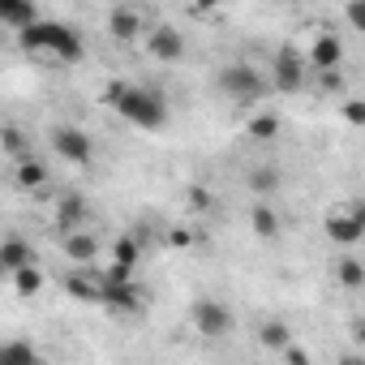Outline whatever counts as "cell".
Here are the masks:
<instances>
[{
  "label": "cell",
  "mask_w": 365,
  "mask_h": 365,
  "mask_svg": "<svg viewBox=\"0 0 365 365\" xmlns=\"http://www.w3.org/2000/svg\"><path fill=\"white\" fill-rule=\"evenodd\" d=\"M108 103L138 129H163L168 125V103L159 91H146V86H108Z\"/></svg>",
  "instance_id": "cell-1"
},
{
  "label": "cell",
  "mask_w": 365,
  "mask_h": 365,
  "mask_svg": "<svg viewBox=\"0 0 365 365\" xmlns=\"http://www.w3.org/2000/svg\"><path fill=\"white\" fill-rule=\"evenodd\" d=\"M26 52H52L56 61H82V35L65 22H35L22 31Z\"/></svg>",
  "instance_id": "cell-2"
},
{
  "label": "cell",
  "mask_w": 365,
  "mask_h": 365,
  "mask_svg": "<svg viewBox=\"0 0 365 365\" xmlns=\"http://www.w3.org/2000/svg\"><path fill=\"white\" fill-rule=\"evenodd\" d=\"M52 146H56V155L69 159V163H91V159H95V142H91V133L78 129V125H56V129H52Z\"/></svg>",
  "instance_id": "cell-3"
},
{
  "label": "cell",
  "mask_w": 365,
  "mask_h": 365,
  "mask_svg": "<svg viewBox=\"0 0 365 365\" xmlns=\"http://www.w3.org/2000/svg\"><path fill=\"white\" fill-rule=\"evenodd\" d=\"M194 327H198L207 339H220V335L232 331V309H228L224 301L202 297V301H194Z\"/></svg>",
  "instance_id": "cell-4"
},
{
  "label": "cell",
  "mask_w": 365,
  "mask_h": 365,
  "mask_svg": "<svg viewBox=\"0 0 365 365\" xmlns=\"http://www.w3.org/2000/svg\"><path fill=\"white\" fill-rule=\"evenodd\" d=\"M220 86L228 91V99H241V103H254V99L262 95V78H258V69H250V65H228V69L220 73Z\"/></svg>",
  "instance_id": "cell-5"
},
{
  "label": "cell",
  "mask_w": 365,
  "mask_h": 365,
  "mask_svg": "<svg viewBox=\"0 0 365 365\" xmlns=\"http://www.w3.org/2000/svg\"><path fill=\"white\" fill-rule=\"evenodd\" d=\"M327 237H331L335 245H348V250H352V245L365 237V211L352 202L348 215H331V220H327Z\"/></svg>",
  "instance_id": "cell-6"
},
{
  "label": "cell",
  "mask_w": 365,
  "mask_h": 365,
  "mask_svg": "<svg viewBox=\"0 0 365 365\" xmlns=\"http://www.w3.org/2000/svg\"><path fill=\"white\" fill-rule=\"evenodd\" d=\"M99 301L108 305V309H116V314H138L142 309V292L133 288V279L129 284H99Z\"/></svg>",
  "instance_id": "cell-7"
},
{
  "label": "cell",
  "mask_w": 365,
  "mask_h": 365,
  "mask_svg": "<svg viewBox=\"0 0 365 365\" xmlns=\"http://www.w3.org/2000/svg\"><path fill=\"white\" fill-rule=\"evenodd\" d=\"M339 61H344V43H339V35H318V39H314V52H309V65H314L318 73H335Z\"/></svg>",
  "instance_id": "cell-8"
},
{
  "label": "cell",
  "mask_w": 365,
  "mask_h": 365,
  "mask_svg": "<svg viewBox=\"0 0 365 365\" xmlns=\"http://www.w3.org/2000/svg\"><path fill=\"white\" fill-rule=\"evenodd\" d=\"M301 82H305L301 56H297L292 48H284V52L275 56V86H279V91H301Z\"/></svg>",
  "instance_id": "cell-9"
},
{
  "label": "cell",
  "mask_w": 365,
  "mask_h": 365,
  "mask_svg": "<svg viewBox=\"0 0 365 365\" xmlns=\"http://www.w3.org/2000/svg\"><path fill=\"white\" fill-rule=\"evenodd\" d=\"M146 48H150L155 61H180V52H185V39H180L172 26H159V31L146 39Z\"/></svg>",
  "instance_id": "cell-10"
},
{
  "label": "cell",
  "mask_w": 365,
  "mask_h": 365,
  "mask_svg": "<svg viewBox=\"0 0 365 365\" xmlns=\"http://www.w3.org/2000/svg\"><path fill=\"white\" fill-rule=\"evenodd\" d=\"M0 22L14 26V31H26V26H35L39 18H35V5H31V0H0Z\"/></svg>",
  "instance_id": "cell-11"
},
{
  "label": "cell",
  "mask_w": 365,
  "mask_h": 365,
  "mask_svg": "<svg viewBox=\"0 0 365 365\" xmlns=\"http://www.w3.org/2000/svg\"><path fill=\"white\" fill-rule=\"evenodd\" d=\"M0 262H5V271L14 275V271L31 267V262H35V254H31V245H26L22 237H5V241H0Z\"/></svg>",
  "instance_id": "cell-12"
},
{
  "label": "cell",
  "mask_w": 365,
  "mask_h": 365,
  "mask_svg": "<svg viewBox=\"0 0 365 365\" xmlns=\"http://www.w3.org/2000/svg\"><path fill=\"white\" fill-rule=\"evenodd\" d=\"M0 365H43L31 339H9L0 344Z\"/></svg>",
  "instance_id": "cell-13"
},
{
  "label": "cell",
  "mask_w": 365,
  "mask_h": 365,
  "mask_svg": "<svg viewBox=\"0 0 365 365\" xmlns=\"http://www.w3.org/2000/svg\"><path fill=\"white\" fill-rule=\"evenodd\" d=\"M250 228H254L262 241H275V237H279V215H275V207L258 202V207L250 211Z\"/></svg>",
  "instance_id": "cell-14"
},
{
  "label": "cell",
  "mask_w": 365,
  "mask_h": 365,
  "mask_svg": "<svg viewBox=\"0 0 365 365\" xmlns=\"http://www.w3.org/2000/svg\"><path fill=\"white\" fill-rule=\"evenodd\" d=\"M65 254L73 258V262H95V254H99V241L91 237V232H69V241H65Z\"/></svg>",
  "instance_id": "cell-15"
},
{
  "label": "cell",
  "mask_w": 365,
  "mask_h": 365,
  "mask_svg": "<svg viewBox=\"0 0 365 365\" xmlns=\"http://www.w3.org/2000/svg\"><path fill=\"white\" fill-rule=\"evenodd\" d=\"M258 344L271 348V352L292 348V331H288V322H262V327H258Z\"/></svg>",
  "instance_id": "cell-16"
},
{
  "label": "cell",
  "mask_w": 365,
  "mask_h": 365,
  "mask_svg": "<svg viewBox=\"0 0 365 365\" xmlns=\"http://www.w3.org/2000/svg\"><path fill=\"white\" fill-rule=\"evenodd\" d=\"M14 180H18L22 190H39L43 180H48V168H43L39 159H31V155H26V159H18V172H14Z\"/></svg>",
  "instance_id": "cell-17"
},
{
  "label": "cell",
  "mask_w": 365,
  "mask_h": 365,
  "mask_svg": "<svg viewBox=\"0 0 365 365\" xmlns=\"http://www.w3.org/2000/svg\"><path fill=\"white\" fill-rule=\"evenodd\" d=\"M108 31H112L116 39H133V35L142 31V18H138L133 9H112V14H108Z\"/></svg>",
  "instance_id": "cell-18"
},
{
  "label": "cell",
  "mask_w": 365,
  "mask_h": 365,
  "mask_svg": "<svg viewBox=\"0 0 365 365\" xmlns=\"http://www.w3.org/2000/svg\"><path fill=\"white\" fill-rule=\"evenodd\" d=\"M82 215H86V202H82L78 194H69V198L61 202V211H56V228H65V232H73V228L82 224Z\"/></svg>",
  "instance_id": "cell-19"
},
{
  "label": "cell",
  "mask_w": 365,
  "mask_h": 365,
  "mask_svg": "<svg viewBox=\"0 0 365 365\" xmlns=\"http://www.w3.org/2000/svg\"><path fill=\"white\" fill-rule=\"evenodd\" d=\"M9 279H14L18 297H39V288H43V271H39L35 262H31V267H22V271H14Z\"/></svg>",
  "instance_id": "cell-20"
},
{
  "label": "cell",
  "mask_w": 365,
  "mask_h": 365,
  "mask_svg": "<svg viewBox=\"0 0 365 365\" xmlns=\"http://www.w3.org/2000/svg\"><path fill=\"white\" fill-rule=\"evenodd\" d=\"M65 288H69L73 301H99V279H91L86 271H73V275L65 279Z\"/></svg>",
  "instance_id": "cell-21"
},
{
  "label": "cell",
  "mask_w": 365,
  "mask_h": 365,
  "mask_svg": "<svg viewBox=\"0 0 365 365\" xmlns=\"http://www.w3.org/2000/svg\"><path fill=\"white\" fill-rule=\"evenodd\" d=\"M250 190L262 194V198L275 194V190H279V172H275V168H254V172H250Z\"/></svg>",
  "instance_id": "cell-22"
},
{
  "label": "cell",
  "mask_w": 365,
  "mask_h": 365,
  "mask_svg": "<svg viewBox=\"0 0 365 365\" xmlns=\"http://www.w3.org/2000/svg\"><path fill=\"white\" fill-rule=\"evenodd\" d=\"M275 133H279V116H271V112H258V116L250 120V138L267 142V138H275Z\"/></svg>",
  "instance_id": "cell-23"
},
{
  "label": "cell",
  "mask_w": 365,
  "mask_h": 365,
  "mask_svg": "<svg viewBox=\"0 0 365 365\" xmlns=\"http://www.w3.org/2000/svg\"><path fill=\"white\" fill-rule=\"evenodd\" d=\"M112 258H116V267L133 271V267H138V241H133V237H120V241L112 245Z\"/></svg>",
  "instance_id": "cell-24"
},
{
  "label": "cell",
  "mask_w": 365,
  "mask_h": 365,
  "mask_svg": "<svg viewBox=\"0 0 365 365\" xmlns=\"http://www.w3.org/2000/svg\"><path fill=\"white\" fill-rule=\"evenodd\" d=\"M0 146H5L9 155H18V159H26V138H22L18 125H5V129H0Z\"/></svg>",
  "instance_id": "cell-25"
},
{
  "label": "cell",
  "mask_w": 365,
  "mask_h": 365,
  "mask_svg": "<svg viewBox=\"0 0 365 365\" xmlns=\"http://www.w3.org/2000/svg\"><path fill=\"white\" fill-rule=\"evenodd\" d=\"M361 279H365V271H361V262H356V258L339 262V284H344V288H361Z\"/></svg>",
  "instance_id": "cell-26"
},
{
  "label": "cell",
  "mask_w": 365,
  "mask_h": 365,
  "mask_svg": "<svg viewBox=\"0 0 365 365\" xmlns=\"http://www.w3.org/2000/svg\"><path fill=\"white\" fill-rule=\"evenodd\" d=\"M344 116H348L352 125H365V103H361V99H348V108H344Z\"/></svg>",
  "instance_id": "cell-27"
},
{
  "label": "cell",
  "mask_w": 365,
  "mask_h": 365,
  "mask_svg": "<svg viewBox=\"0 0 365 365\" xmlns=\"http://www.w3.org/2000/svg\"><path fill=\"white\" fill-rule=\"evenodd\" d=\"M190 202H194V211H211V194L207 190H190Z\"/></svg>",
  "instance_id": "cell-28"
},
{
  "label": "cell",
  "mask_w": 365,
  "mask_h": 365,
  "mask_svg": "<svg viewBox=\"0 0 365 365\" xmlns=\"http://www.w3.org/2000/svg\"><path fill=\"white\" fill-rule=\"evenodd\" d=\"M0 279H9V271H5V262H0Z\"/></svg>",
  "instance_id": "cell-29"
}]
</instances>
